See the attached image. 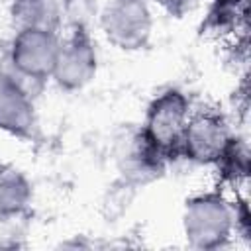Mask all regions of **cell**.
<instances>
[{
  "label": "cell",
  "instance_id": "3",
  "mask_svg": "<svg viewBox=\"0 0 251 251\" xmlns=\"http://www.w3.org/2000/svg\"><path fill=\"white\" fill-rule=\"evenodd\" d=\"M61 39L51 29H16L8 49V71L27 86H43L53 76Z\"/></svg>",
  "mask_w": 251,
  "mask_h": 251
},
{
  "label": "cell",
  "instance_id": "10",
  "mask_svg": "<svg viewBox=\"0 0 251 251\" xmlns=\"http://www.w3.org/2000/svg\"><path fill=\"white\" fill-rule=\"evenodd\" d=\"M63 8L59 0H12L10 20L16 29H51L61 25Z\"/></svg>",
  "mask_w": 251,
  "mask_h": 251
},
{
  "label": "cell",
  "instance_id": "8",
  "mask_svg": "<svg viewBox=\"0 0 251 251\" xmlns=\"http://www.w3.org/2000/svg\"><path fill=\"white\" fill-rule=\"evenodd\" d=\"M167 161L151 147L139 127L131 129L126 135L118 149V167L124 175V180L131 186H143L155 178H159L165 169Z\"/></svg>",
  "mask_w": 251,
  "mask_h": 251
},
{
  "label": "cell",
  "instance_id": "12",
  "mask_svg": "<svg viewBox=\"0 0 251 251\" xmlns=\"http://www.w3.org/2000/svg\"><path fill=\"white\" fill-rule=\"evenodd\" d=\"M245 0H212V8L208 14V22L210 24H222L224 20H227L229 16H235L237 8L243 4Z\"/></svg>",
  "mask_w": 251,
  "mask_h": 251
},
{
  "label": "cell",
  "instance_id": "11",
  "mask_svg": "<svg viewBox=\"0 0 251 251\" xmlns=\"http://www.w3.org/2000/svg\"><path fill=\"white\" fill-rule=\"evenodd\" d=\"M216 167L220 169L224 180H227V182H235L239 178H245L249 173V151H247L245 141L233 135L229 139L224 155L216 163Z\"/></svg>",
  "mask_w": 251,
  "mask_h": 251
},
{
  "label": "cell",
  "instance_id": "2",
  "mask_svg": "<svg viewBox=\"0 0 251 251\" xmlns=\"http://www.w3.org/2000/svg\"><path fill=\"white\" fill-rule=\"evenodd\" d=\"M190 118V100L178 88H167L159 92L145 110L141 133L151 147L167 161L180 157V141Z\"/></svg>",
  "mask_w": 251,
  "mask_h": 251
},
{
  "label": "cell",
  "instance_id": "9",
  "mask_svg": "<svg viewBox=\"0 0 251 251\" xmlns=\"http://www.w3.org/2000/svg\"><path fill=\"white\" fill-rule=\"evenodd\" d=\"M33 200V186L25 173L10 163H0V222L24 216Z\"/></svg>",
  "mask_w": 251,
  "mask_h": 251
},
{
  "label": "cell",
  "instance_id": "4",
  "mask_svg": "<svg viewBox=\"0 0 251 251\" xmlns=\"http://www.w3.org/2000/svg\"><path fill=\"white\" fill-rule=\"evenodd\" d=\"M98 71L96 43L84 22H75L67 39L61 41L51 80L65 92L82 90Z\"/></svg>",
  "mask_w": 251,
  "mask_h": 251
},
{
  "label": "cell",
  "instance_id": "5",
  "mask_svg": "<svg viewBox=\"0 0 251 251\" xmlns=\"http://www.w3.org/2000/svg\"><path fill=\"white\" fill-rule=\"evenodd\" d=\"M100 27L116 49L141 51L151 41V8L145 0H110L102 10Z\"/></svg>",
  "mask_w": 251,
  "mask_h": 251
},
{
  "label": "cell",
  "instance_id": "14",
  "mask_svg": "<svg viewBox=\"0 0 251 251\" xmlns=\"http://www.w3.org/2000/svg\"><path fill=\"white\" fill-rule=\"evenodd\" d=\"M186 2H188V4H190V0H186Z\"/></svg>",
  "mask_w": 251,
  "mask_h": 251
},
{
  "label": "cell",
  "instance_id": "1",
  "mask_svg": "<svg viewBox=\"0 0 251 251\" xmlns=\"http://www.w3.org/2000/svg\"><path fill=\"white\" fill-rule=\"evenodd\" d=\"M182 231L194 249L218 251L227 247L235 233L233 204L220 190L190 196L182 210Z\"/></svg>",
  "mask_w": 251,
  "mask_h": 251
},
{
  "label": "cell",
  "instance_id": "7",
  "mask_svg": "<svg viewBox=\"0 0 251 251\" xmlns=\"http://www.w3.org/2000/svg\"><path fill=\"white\" fill-rule=\"evenodd\" d=\"M0 131L24 141L39 137L31 88L8 69L0 71Z\"/></svg>",
  "mask_w": 251,
  "mask_h": 251
},
{
  "label": "cell",
  "instance_id": "6",
  "mask_svg": "<svg viewBox=\"0 0 251 251\" xmlns=\"http://www.w3.org/2000/svg\"><path fill=\"white\" fill-rule=\"evenodd\" d=\"M231 137L233 133L222 114L214 110L190 114L180 141V157L194 165H216Z\"/></svg>",
  "mask_w": 251,
  "mask_h": 251
},
{
  "label": "cell",
  "instance_id": "13",
  "mask_svg": "<svg viewBox=\"0 0 251 251\" xmlns=\"http://www.w3.org/2000/svg\"><path fill=\"white\" fill-rule=\"evenodd\" d=\"M149 6L151 4H157L159 8H163L165 12H169L171 16L175 18H180L184 14V10L188 8V2L186 0H145Z\"/></svg>",
  "mask_w": 251,
  "mask_h": 251
}]
</instances>
